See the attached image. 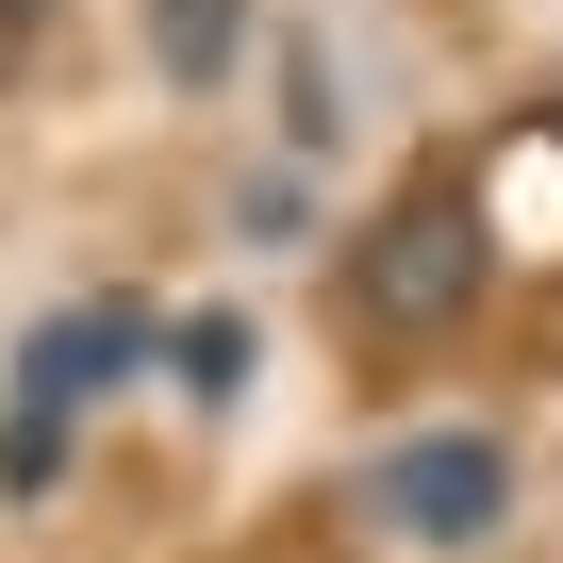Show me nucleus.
Instances as JSON below:
<instances>
[{"label":"nucleus","instance_id":"nucleus-1","mask_svg":"<svg viewBox=\"0 0 563 563\" xmlns=\"http://www.w3.org/2000/svg\"><path fill=\"white\" fill-rule=\"evenodd\" d=\"M481 265H497V216L464 183H398L349 232V316L365 332H448V316H481Z\"/></svg>","mask_w":563,"mask_h":563},{"label":"nucleus","instance_id":"nucleus-2","mask_svg":"<svg viewBox=\"0 0 563 563\" xmlns=\"http://www.w3.org/2000/svg\"><path fill=\"white\" fill-rule=\"evenodd\" d=\"M133 349H150V316H133V299H84V316H51V332L18 349V415H0V497H51V481H67V415H84V398H100Z\"/></svg>","mask_w":563,"mask_h":563},{"label":"nucleus","instance_id":"nucleus-3","mask_svg":"<svg viewBox=\"0 0 563 563\" xmlns=\"http://www.w3.org/2000/svg\"><path fill=\"white\" fill-rule=\"evenodd\" d=\"M365 514H382L398 547H481V530L514 514V448H497V431H415V448L365 464Z\"/></svg>","mask_w":563,"mask_h":563},{"label":"nucleus","instance_id":"nucleus-4","mask_svg":"<svg viewBox=\"0 0 563 563\" xmlns=\"http://www.w3.org/2000/svg\"><path fill=\"white\" fill-rule=\"evenodd\" d=\"M232 51H249V0H150V67H166L183 100H216Z\"/></svg>","mask_w":563,"mask_h":563},{"label":"nucleus","instance_id":"nucleus-5","mask_svg":"<svg viewBox=\"0 0 563 563\" xmlns=\"http://www.w3.org/2000/svg\"><path fill=\"white\" fill-rule=\"evenodd\" d=\"M166 382H183V398L216 415V398L249 382V332H232V316H183V332H166Z\"/></svg>","mask_w":563,"mask_h":563},{"label":"nucleus","instance_id":"nucleus-6","mask_svg":"<svg viewBox=\"0 0 563 563\" xmlns=\"http://www.w3.org/2000/svg\"><path fill=\"white\" fill-rule=\"evenodd\" d=\"M34 18H51V0H0V51H34Z\"/></svg>","mask_w":563,"mask_h":563}]
</instances>
